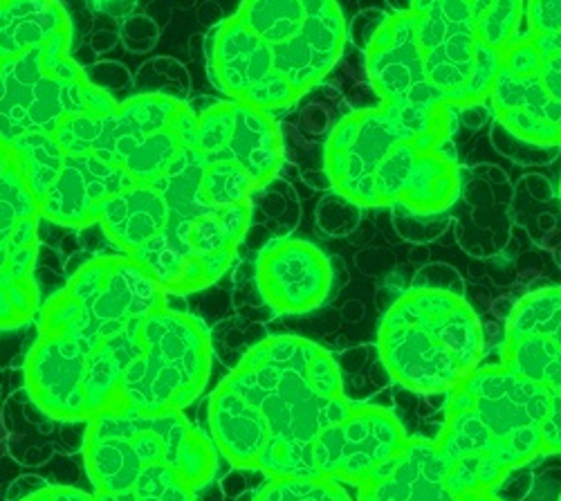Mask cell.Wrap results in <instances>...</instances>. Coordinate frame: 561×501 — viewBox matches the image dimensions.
Returning <instances> with one entry per match:
<instances>
[{
	"instance_id": "1",
	"label": "cell",
	"mask_w": 561,
	"mask_h": 501,
	"mask_svg": "<svg viewBox=\"0 0 561 501\" xmlns=\"http://www.w3.org/2000/svg\"><path fill=\"white\" fill-rule=\"evenodd\" d=\"M351 407L329 351L306 338L272 335L252 344L211 394L209 432L233 468L312 479L317 436Z\"/></svg>"
},
{
	"instance_id": "2",
	"label": "cell",
	"mask_w": 561,
	"mask_h": 501,
	"mask_svg": "<svg viewBox=\"0 0 561 501\" xmlns=\"http://www.w3.org/2000/svg\"><path fill=\"white\" fill-rule=\"evenodd\" d=\"M456 122L449 104L348 111L323 140V175L355 207L445 214L460 196Z\"/></svg>"
},
{
	"instance_id": "3",
	"label": "cell",
	"mask_w": 561,
	"mask_h": 501,
	"mask_svg": "<svg viewBox=\"0 0 561 501\" xmlns=\"http://www.w3.org/2000/svg\"><path fill=\"white\" fill-rule=\"evenodd\" d=\"M346 41L337 0H241L207 36V72L225 100L278 115L337 68Z\"/></svg>"
},
{
	"instance_id": "4",
	"label": "cell",
	"mask_w": 561,
	"mask_h": 501,
	"mask_svg": "<svg viewBox=\"0 0 561 501\" xmlns=\"http://www.w3.org/2000/svg\"><path fill=\"white\" fill-rule=\"evenodd\" d=\"M550 391L503 364H481L449 391L434 441L454 494L496 492L503 481L543 457L541 428Z\"/></svg>"
},
{
	"instance_id": "5",
	"label": "cell",
	"mask_w": 561,
	"mask_h": 501,
	"mask_svg": "<svg viewBox=\"0 0 561 501\" xmlns=\"http://www.w3.org/2000/svg\"><path fill=\"white\" fill-rule=\"evenodd\" d=\"M378 351L389 376L404 389L449 394L481 367L485 331L460 293L411 288L385 312Z\"/></svg>"
},
{
	"instance_id": "6",
	"label": "cell",
	"mask_w": 561,
	"mask_h": 501,
	"mask_svg": "<svg viewBox=\"0 0 561 501\" xmlns=\"http://www.w3.org/2000/svg\"><path fill=\"white\" fill-rule=\"evenodd\" d=\"M432 86L454 109L490 100L501 57L526 34V0H411Z\"/></svg>"
},
{
	"instance_id": "7",
	"label": "cell",
	"mask_w": 561,
	"mask_h": 501,
	"mask_svg": "<svg viewBox=\"0 0 561 501\" xmlns=\"http://www.w3.org/2000/svg\"><path fill=\"white\" fill-rule=\"evenodd\" d=\"M55 138L70 156H95L135 182L156 185L196 145V109L164 93H145L68 119Z\"/></svg>"
},
{
	"instance_id": "8",
	"label": "cell",
	"mask_w": 561,
	"mask_h": 501,
	"mask_svg": "<svg viewBox=\"0 0 561 501\" xmlns=\"http://www.w3.org/2000/svg\"><path fill=\"white\" fill-rule=\"evenodd\" d=\"M70 53L72 43H55L0 61V143L55 135L68 119L115 104Z\"/></svg>"
},
{
	"instance_id": "9",
	"label": "cell",
	"mask_w": 561,
	"mask_h": 501,
	"mask_svg": "<svg viewBox=\"0 0 561 501\" xmlns=\"http://www.w3.org/2000/svg\"><path fill=\"white\" fill-rule=\"evenodd\" d=\"M8 147L38 203V214L64 227L95 225L100 205L135 185L126 171L95 156L66 153L55 135H25Z\"/></svg>"
},
{
	"instance_id": "10",
	"label": "cell",
	"mask_w": 561,
	"mask_h": 501,
	"mask_svg": "<svg viewBox=\"0 0 561 501\" xmlns=\"http://www.w3.org/2000/svg\"><path fill=\"white\" fill-rule=\"evenodd\" d=\"M64 291L81 306L79 322L64 338L77 340L88 353H95L104 340L169 301V293L126 254L85 261Z\"/></svg>"
},
{
	"instance_id": "11",
	"label": "cell",
	"mask_w": 561,
	"mask_h": 501,
	"mask_svg": "<svg viewBox=\"0 0 561 501\" xmlns=\"http://www.w3.org/2000/svg\"><path fill=\"white\" fill-rule=\"evenodd\" d=\"M196 149L205 160L241 167L259 190H265L286 162L276 115L233 100L196 111Z\"/></svg>"
},
{
	"instance_id": "12",
	"label": "cell",
	"mask_w": 561,
	"mask_h": 501,
	"mask_svg": "<svg viewBox=\"0 0 561 501\" xmlns=\"http://www.w3.org/2000/svg\"><path fill=\"white\" fill-rule=\"evenodd\" d=\"M407 439L409 434L391 409L353 402L344 419L317 436L310 477L357 488L400 452Z\"/></svg>"
},
{
	"instance_id": "13",
	"label": "cell",
	"mask_w": 561,
	"mask_h": 501,
	"mask_svg": "<svg viewBox=\"0 0 561 501\" xmlns=\"http://www.w3.org/2000/svg\"><path fill=\"white\" fill-rule=\"evenodd\" d=\"M364 72L378 104H447L427 77L413 12L385 14L364 48Z\"/></svg>"
},
{
	"instance_id": "14",
	"label": "cell",
	"mask_w": 561,
	"mask_h": 501,
	"mask_svg": "<svg viewBox=\"0 0 561 501\" xmlns=\"http://www.w3.org/2000/svg\"><path fill=\"white\" fill-rule=\"evenodd\" d=\"M256 286L270 310L306 315L331 295L333 267L317 246L304 239H278L256 261Z\"/></svg>"
},
{
	"instance_id": "15",
	"label": "cell",
	"mask_w": 561,
	"mask_h": 501,
	"mask_svg": "<svg viewBox=\"0 0 561 501\" xmlns=\"http://www.w3.org/2000/svg\"><path fill=\"white\" fill-rule=\"evenodd\" d=\"M90 355L72 338L38 335L27 355L25 383L43 414L72 423L90 419L83 389Z\"/></svg>"
},
{
	"instance_id": "16",
	"label": "cell",
	"mask_w": 561,
	"mask_h": 501,
	"mask_svg": "<svg viewBox=\"0 0 561 501\" xmlns=\"http://www.w3.org/2000/svg\"><path fill=\"white\" fill-rule=\"evenodd\" d=\"M434 441L407 439L393 457L357 486V501H454Z\"/></svg>"
},
{
	"instance_id": "17",
	"label": "cell",
	"mask_w": 561,
	"mask_h": 501,
	"mask_svg": "<svg viewBox=\"0 0 561 501\" xmlns=\"http://www.w3.org/2000/svg\"><path fill=\"white\" fill-rule=\"evenodd\" d=\"M169 220V207L156 185L135 182L133 187L106 198L98 209V225L113 248L130 257L156 239Z\"/></svg>"
},
{
	"instance_id": "18",
	"label": "cell",
	"mask_w": 561,
	"mask_h": 501,
	"mask_svg": "<svg viewBox=\"0 0 561 501\" xmlns=\"http://www.w3.org/2000/svg\"><path fill=\"white\" fill-rule=\"evenodd\" d=\"M55 43H72V21L59 0H0V61Z\"/></svg>"
},
{
	"instance_id": "19",
	"label": "cell",
	"mask_w": 561,
	"mask_h": 501,
	"mask_svg": "<svg viewBox=\"0 0 561 501\" xmlns=\"http://www.w3.org/2000/svg\"><path fill=\"white\" fill-rule=\"evenodd\" d=\"M501 364L507 372L561 396V342L537 335H503Z\"/></svg>"
},
{
	"instance_id": "20",
	"label": "cell",
	"mask_w": 561,
	"mask_h": 501,
	"mask_svg": "<svg viewBox=\"0 0 561 501\" xmlns=\"http://www.w3.org/2000/svg\"><path fill=\"white\" fill-rule=\"evenodd\" d=\"M83 462L95 492H126L142 470L130 441H83Z\"/></svg>"
},
{
	"instance_id": "21",
	"label": "cell",
	"mask_w": 561,
	"mask_h": 501,
	"mask_svg": "<svg viewBox=\"0 0 561 501\" xmlns=\"http://www.w3.org/2000/svg\"><path fill=\"white\" fill-rule=\"evenodd\" d=\"M503 335H537L561 342V288L548 286L524 295L510 308Z\"/></svg>"
},
{
	"instance_id": "22",
	"label": "cell",
	"mask_w": 561,
	"mask_h": 501,
	"mask_svg": "<svg viewBox=\"0 0 561 501\" xmlns=\"http://www.w3.org/2000/svg\"><path fill=\"white\" fill-rule=\"evenodd\" d=\"M122 372H124V364L111 353L106 344H102L88 357L83 389H85V405H88L90 417L102 414L113 407L119 383H122Z\"/></svg>"
},
{
	"instance_id": "23",
	"label": "cell",
	"mask_w": 561,
	"mask_h": 501,
	"mask_svg": "<svg viewBox=\"0 0 561 501\" xmlns=\"http://www.w3.org/2000/svg\"><path fill=\"white\" fill-rule=\"evenodd\" d=\"M252 501H353L346 488L329 479L280 477L267 483L252 497Z\"/></svg>"
},
{
	"instance_id": "24",
	"label": "cell",
	"mask_w": 561,
	"mask_h": 501,
	"mask_svg": "<svg viewBox=\"0 0 561 501\" xmlns=\"http://www.w3.org/2000/svg\"><path fill=\"white\" fill-rule=\"evenodd\" d=\"M526 34L561 50V0H526Z\"/></svg>"
},
{
	"instance_id": "25",
	"label": "cell",
	"mask_w": 561,
	"mask_h": 501,
	"mask_svg": "<svg viewBox=\"0 0 561 501\" xmlns=\"http://www.w3.org/2000/svg\"><path fill=\"white\" fill-rule=\"evenodd\" d=\"M175 481H180V477L167 464H153L139 470L135 486L130 490L135 492V497H151L162 494Z\"/></svg>"
},
{
	"instance_id": "26",
	"label": "cell",
	"mask_w": 561,
	"mask_h": 501,
	"mask_svg": "<svg viewBox=\"0 0 561 501\" xmlns=\"http://www.w3.org/2000/svg\"><path fill=\"white\" fill-rule=\"evenodd\" d=\"M130 445L137 454L139 464L145 466H153V464H167V445L164 441L149 428V423L145 421V430H139L133 439Z\"/></svg>"
},
{
	"instance_id": "27",
	"label": "cell",
	"mask_w": 561,
	"mask_h": 501,
	"mask_svg": "<svg viewBox=\"0 0 561 501\" xmlns=\"http://www.w3.org/2000/svg\"><path fill=\"white\" fill-rule=\"evenodd\" d=\"M541 447L546 454H561V396L550 394L548 412L541 428Z\"/></svg>"
},
{
	"instance_id": "28",
	"label": "cell",
	"mask_w": 561,
	"mask_h": 501,
	"mask_svg": "<svg viewBox=\"0 0 561 501\" xmlns=\"http://www.w3.org/2000/svg\"><path fill=\"white\" fill-rule=\"evenodd\" d=\"M382 19H385V14L378 12V10H366V12L357 14L353 27H348V38H351L355 45H359V48L364 50L368 38H370V34L376 32V27L380 25Z\"/></svg>"
},
{
	"instance_id": "29",
	"label": "cell",
	"mask_w": 561,
	"mask_h": 501,
	"mask_svg": "<svg viewBox=\"0 0 561 501\" xmlns=\"http://www.w3.org/2000/svg\"><path fill=\"white\" fill-rule=\"evenodd\" d=\"M337 119H331V115L323 111L321 104H312L310 109H304V113H301V128H304V133H310V135L323 133V140H325V135L331 133V128L335 126Z\"/></svg>"
},
{
	"instance_id": "30",
	"label": "cell",
	"mask_w": 561,
	"mask_h": 501,
	"mask_svg": "<svg viewBox=\"0 0 561 501\" xmlns=\"http://www.w3.org/2000/svg\"><path fill=\"white\" fill-rule=\"evenodd\" d=\"M88 5L92 10L106 14V16L124 19L126 14L133 12V8L137 5V0H88Z\"/></svg>"
},
{
	"instance_id": "31",
	"label": "cell",
	"mask_w": 561,
	"mask_h": 501,
	"mask_svg": "<svg viewBox=\"0 0 561 501\" xmlns=\"http://www.w3.org/2000/svg\"><path fill=\"white\" fill-rule=\"evenodd\" d=\"M45 486H50V483L45 481V479H41V477H30V475L19 477V479L10 486V490H8V501H23L25 497L34 494L36 490H41V488H45Z\"/></svg>"
},
{
	"instance_id": "32",
	"label": "cell",
	"mask_w": 561,
	"mask_h": 501,
	"mask_svg": "<svg viewBox=\"0 0 561 501\" xmlns=\"http://www.w3.org/2000/svg\"><path fill=\"white\" fill-rule=\"evenodd\" d=\"M454 501H503L496 492H472V494H456Z\"/></svg>"
},
{
	"instance_id": "33",
	"label": "cell",
	"mask_w": 561,
	"mask_h": 501,
	"mask_svg": "<svg viewBox=\"0 0 561 501\" xmlns=\"http://www.w3.org/2000/svg\"><path fill=\"white\" fill-rule=\"evenodd\" d=\"M393 12H411V0H389Z\"/></svg>"
},
{
	"instance_id": "34",
	"label": "cell",
	"mask_w": 561,
	"mask_h": 501,
	"mask_svg": "<svg viewBox=\"0 0 561 501\" xmlns=\"http://www.w3.org/2000/svg\"><path fill=\"white\" fill-rule=\"evenodd\" d=\"M557 133H559V143H561V115H559V119H557Z\"/></svg>"
},
{
	"instance_id": "35",
	"label": "cell",
	"mask_w": 561,
	"mask_h": 501,
	"mask_svg": "<svg viewBox=\"0 0 561 501\" xmlns=\"http://www.w3.org/2000/svg\"><path fill=\"white\" fill-rule=\"evenodd\" d=\"M559 198H561V180H559Z\"/></svg>"
},
{
	"instance_id": "36",
	"label": "cell",
	"mask_w": 561,
	"mask_h": 501,
	"mask_svg": "<svg viewBox=\"0 0 561 501\" xmlns=\"http://www.w3.org/2000/svg\"><path fill=\"white\" fill-rule=\"evenodd\" d=\"M559 501H561V494H559Z\"/></svg>"
}]
</instances>
